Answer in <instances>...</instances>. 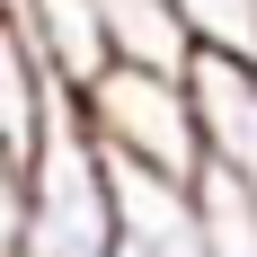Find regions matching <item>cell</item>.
<instances>
[{"instance_id":"cell-1","label":"cell","mask_w":257,"mask_h":257,"mask_svg":"<svg viewBox=\"0 0 257 257\" xmlns=\"http://www.w3.org/2000/svg\"><path fill=\"white\" fill-rule=\"evenodd\" d=\"M89 133H98L115 160H142V169H169V178H204V124H195V98H186V71H142V62H115V71L80 98Z\"/></svg>"},{"instance_id":"cell-2","label":"cell","mask_w":257,"mask_h":257,"mask_svg":"<svg viewBox=\"0 0 257 257\" xmlns=\"http://www.w3.org/2000/svg\"><path fill=\"white\" fill-rule=\"evenodd\" d=\"M9 36H27L36 45V62H45L71 98H89L124 53H115V0H9Z\"/></svg>"},{"instance_id":"cell-3","label":"cell","mask_w":257,"mask_h":257,"mask_svg":"<svg viewBox=\"0 0 257 257\" xmlns=\"http://www.w3.org/2000/svg\"><path fill=\"white\" fill-rule=\"evenodd\" d=\"M186 98H195V124H204V169H231V178L257 186V62L195 53Z\"/></svg>"},{"instance_id":"cell-4","label":"cell","mask_w":257,"mask_h":257,"mask_svg":"<svg viewBox=\"0 0 257 257\" xmlns=\"http://www.w3.org/2000/svg\"><path fill=\"white\" fill-rule=\"evenodd\" d=\"M115 53L142 62V71H186L195 36H186L178 0H115Z\"/></svg>"},{"instance_id":"cell-5","label":"cell","mask_w":257,"mask_h":257,"mask_svg":"<svg viewBox=\"0 0 257 257\" xmlns=\"http://www.w3.org/2000/svg\"><path fill=\"white\" fill-rule=\"evenodd\" d=\"M195 53H231V62H257V0H178Z\"/></svg>"}]
</instances>
